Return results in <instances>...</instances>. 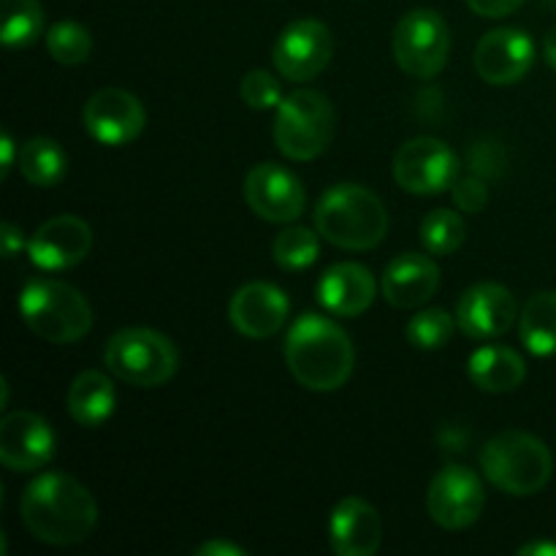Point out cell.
I'll return each mask as SVG.
<instances>
[{
  "mask_svg": "<svg viewBox=\"0 0 556 556\" xmlns=\"http://www.w3.org/2000/svg\"><path fill=\"white\" fill-rule=\"evenodd\" d=\"M22 525L49 546H76L92 535L98 505L90 489L68 472H43L22 492Z\"/></svg>",
  "mask_w": 556,
  "mask_h": 556,
  "instance_id": "6da1fadb",
  "label": "cell"
},
{
  "mask_svg": "<svg viewBox=\"0 0 556 556\" xmlns=\"http://www.w3.org/2000/svg\"><path fill=\"white\" fill-rule=\"evenodd\" d=\"M286 362L304 389L326 394L351 380L356 351L340 324L326 315L307 313L288 329Z\"/></svg>",
  "mask_w": 556,
  "mask_h": 556,
  "instance_id": "7a4b0ae2",
  "label": "cell"
},
{
  "mask_svg": "<svg viewBox=\"0 0 556 556\" xmlns=\"http://www.w3.org/2000/svg\"><path fill=\"white\" fill-rule=\"evenodd\" d=\"M315 231L334 248L364 253L386 239L389 212L383 201L364 185H334L315 206Z\"/></svg>",
  "mask_w": 556,
  "mask_h": 556,
  "instance_id": "3957f363",
  "label": "cell"
},
{
  "mask_svg": "<svg viewBox=\"0 0 556 556\" xmlns=\"http://www.w3.org/2000/svg\"><path fill=\"white\" fill-rule=\"evenodd\" d=\"M20 315L27 329L52 345H74L92 329L85 293L52 277L27 280L20 291Z\"/></svg>",
  "mask_w": 556,
  "mask_h": 556,
  "instance_id": "277c9868",
  "label": "cell"
},
{
  "mask_svg": "<svg viewBox=\"0 0 556 556\" xmlns=\"http://www.w3.org/2000/svg\"><path fill=\"white\" fill-rule=\"evenodd\" d=\"M481 470L492 486L510 497H532L543 492L554 476L552 451L535 434L508 429L481 448Z\"/></svg>",
  "mask_w": 556,
  "mask_h": 556,
  "instance_id": "5b68a950",
  "label": "cell"
},
{
  "mask_svg": "<svg viewBox=\"0 0 556 556\" xmlns=\"http://www.w3.org/2000/svg\"><path fill=\"white\" fill-rule=\"evenodd\" d=\"M103 364L123 383L157 389L177 375L179 353L166 334L144 326L123 329L103 348Z\"/></svg>",
  "mask_w": 556,
  "mask_h": 556,
  "instance_id": "8992f818",
  "label": "cell"
},
{
  "mask_svg": "<svg viewBox=\"0 0 556 556\" xmlns=\"http://www.w3.org/2000/svg\"><path fill=\"white\" fill-rule=\"evenodd\" d=\"M334 106L318 90H296L277 103L275 144L288 161H315L334 139Z\"/></svg>",
  "mask_w": 556,
  "mask_h": 556,
  "instance_id": "52a82bcc",
  "label": "cell"
},
{
  "mask_svg": "<svg viewBox=\"0 0 556 556\" xmlns=\"http://www.w3.org/2000/svg\"><path fill=\"white\" fill-rule=\"evenodd\" d=\"M391 47L405 74L416 79H432L448 63L451 30L438 11L413 9L396 25Z\"/></svg>",
  "mask_w": 556,
  "mask_h": 556,
  "instance_id": "ba28073f",
  "label": "cell"
},
{
  "mask_svg": "<svg viewBox=\"0 0 556 556\" xmlns=\"http://www.w3.org/2000/svg\"><path fill=\"white\" fill-rule=\"evenodd\" d=\"M459 161L443 139L418 136L405 141L394 155V179L405 193L434 195L454 188Z\"/></svg>",
  "mask_w": 556,
  "mask_h": 556,
  "instance_id": "9c48e42d",
  "label": "cell"
},
{
  "mask_svg": "<svg viewBox=\"0 0 556 556\" xmlns=\"http://www.w3.org/2000/svg\"><path fill=\"white\" fill-rule=\"evenodd\" d=\"M486 492L470 467L448 465L432 478L427 492L429 519L443 530H467L483 514Z\"/></svg>",
  "mask_w": 556,
  "mask_h": 556,
  "instance_id": "30bf717a",
  "label": "cell"
},
{
  "mask_svg": "<svg viewBox=\"0 0 556 556\" xmlns=\"http://www.w3.org/2000/svg\"><path fill=\"white\" fill-rule=\"evenodd\" d=\"M331 54H334V38L329 27L318 20H296L277 38L271 63L282 79L309 81L326 71Z\"/></svg>",
  "mask_w": 556,
  "mask_h": 556,
  "instance_id": "8fae6325",
  "label": "cell"
},
{
  "mask_svg": "<svg viewBox=\"0 0 556 556\" xmlns=\"http://www.w3.org/2000/svg\"><path fill=\"white\" fill-rule=\"evenodd\" d=\"M81 125L103 147H123L139 139L147 125V109L134 92L103 87L81 109Z\"/></svg>",
  "mask_w": 556,
  "mask_h": 556,
  "instance_id": "7c38bea8",
  "label": "cell"
},
{
  "mask_svg": "<svg viewBox=\"0 0 556 556\" xmlns=\"http://www.w3.org/2000/svg\"><path fill=\"white\" fill-rule=\"evenodd\" d=\"M244 201L266 223H293L302 217L307 193L302 179L280 163H258L244 179Z\"/></svg>",
  "mask_w": 556,
  "mask_h": 556,
  "instance_id": "4fadbf2b",
  "label": "cell"
},
{
  "mask_svg": "<svg viewBox=\"0 0 556 556\" xmlns=\"http://www.w3.org/2000/svg\"><path fill=\"white\" fill-rule=\"evenodd\" d=\"M516 315H519V304L514 293L500 282H478L467 288L456 304V326L462 334L478 342L508 334L510 326L516 324Z\"/></svg>",
  "mask_w": 556,
  "mask_h": 556,
  "instance_id": "5bb4252c",
  "label": "cell"
},
{
  "mask_svg": "<svg viewBox=\"0 0 556 556\" xmlns=\"http://www.w3.org/2000/svg\"><path fill=\"white\" fill-rule=\"evenodd\" d=\"M52 427L30 410H16L0 421V462L14 472L43 470L54 459Z\"/></svg>",
  "mask_w": 556,
  "mask_h": 556,
  "instance_id": "9a60e30c",
  "label": "cell"
},
{
  "mask_svg": "<svg viewBox=\"0 0 556 556\" xmlns=\"http://www.w3.org/2000/svg\"><path fill=\"white\" fill-rule=\"evenodd\" d=\"M476 71L486 85L508 87L525 79L535 63V43L530 33L516 27L489 30L476 47Z\"/></svg>",
  "mask_w": 556,
  "mask_h": 556,
  "instance_id": "2e32d148",
  "label": "cell"
},
{
  "mask_svg": "<svg viewBox=\"0 0 556 556\" xmlns=\"http://www.w3.org/2000/svg\"><path fill=\"white\" fill-rule=\"evenodd\" d=\"M92 248V228L76 215H58L36 228L27 242L33 266L43 271H65L79 266Z\"/></svg>",
  "mask_w": 556,
  "mask_h": 556,
  "instance_id": "e0dca14e",
  "label": "cell"
},
{
  "mask_svg": "<svg viewBox=\"0 0 556 556\" xmlns=\"http://www.w3.org/2000/svg\"><path fill=\"white\" fill-rule=\"evenodd\" d=\"M288 313H291V304H288L286 291L271 282H248L233 293L228 304L231 326L248 340L275 337L286 326Z\"/></svg>",
  "mask_w": 556,
  "mask_h": 556,
  "instance_id": "ac0fdd59",
  "label": "cell"
},
{
  "mask_svg": "<svg viewBox=\"0 0 556 556\" xmlns=\"http://www.w3.org/2000/svg\"><path fill=\"white\" fill-rule=\"evenodd\" d=\"M383 541L380 516L367 500L345 497L329 516L331 552L340 556H375Z\"/></svg>",
  "mask_w": 556,
  "mask_h": 556,
  "instance_id": "d6986e66",
  "label": "cell"
},
{
  "mask_svg": "<svg viewBox=\"0 0 556 556\" xmlns=\"http://www.w3.org/2000/svg\"><path fill=\"white\" fill-rule=\"evenodd\" d=\"M378 293L372 271L362 264H334L318 280V302L337 318H358L367 313Z\"/></svg>",
  "mask_w": 556,
  "mask_h": 556,
  "instance_id": "ffe728a7",
  "label": "cell"
},
{
  "mask_svg": "<svg viewBox=\"0 0 556 556\" xmlns=\"http://www.w3.org/2000/svg\"><path fill=\"white\" fill-rule=\"evenodd\" d=\"M383 296L391 307L413 309L427 304L440 288V269L432 255L427 253H402L386 266L383 271Z\"/></svg>",
  "mask_w": 556,
  "mask_h": 556,
  "instance_id": "44dd1931",
  "label": "cell"
},
{
  "mask_svg": "<svg viewBox=\"0 0 556 556\" xmlns=\"http://www.w3.org/2000/svg\"><path fill=\"white\" fill-rule=\"evenodd\" d=\"M467 375L486 394H508L525 383L527 364L514 348L483 345L467 362Z\"/></svg>",
  "mask_w": 556,
  "mask_h": 556,
  "instance_id": "7402d4cb",
  "label": "cell"
},
{
  "mask_svg": "<svg viewBox=\"0 0 556 556\" xmlns=\"http://www.w3.org/2000/svg\"><path fill=\"white\" fill-rule=\"evenodd\" d=\"M117 394H114L112 380L98 369L76 375L68 389V413L79 427L98 429L112 418Z\"/></svg>",
  "mask_w": 556,
  "mask_h": 556,
  "instance_id": "603a6c76",
  "label": "cell"
},
{
  "mask_svg": "<svg viewBox=\"0 0 556 556\" xmlns=\"http://www.w3.org/2000/svg\"><path fill=\"white\" fill-rule=\"evenodd\" d=\"M16 168L22 177L36 188H54L68 174V155L63 147L47 136H33L20 147V161Z\"/></svg>",
  "mask_w": 556,
  "mask_h": 556,
  "instance_id": "cb8c5ba5",
  "label": "cell"
},
{
  "mask_svg": "<svg viewBox=\"0 0 556 556\" xmlns=\"http://www.w3.org/2000/svg\"><path fill=\"white\" fill-rule=\"evenodd\" d=\"M519 337L527 351L538 358L556 353V291L530 296L519 318Z\"/></svg>",
  "mask_w": 556,
  "mask_h": 556,
  "instance_id": "d4e9b609",
  "label": "cell"
},
{
  "mask_svg": "<svg viewBox=\"0 0 556 556\" xmlns=\"http://www.w3.org/2000/svg\"><path fill=\"white\" fill-rule=\"evenodd\" d=\"M0 41L9 49H25L41 38L43 5L38 0H0Z\"/></svg>",
  "mask_w": 556,
  "mask_h": 556,
  "instance_id": "484cf974",
  "label": "cell"
},
{
  "mask_svg": "<svg viewBox=\"0 0 556 556\" xmlns=\"http://www.w3.org/2000/svg\"><path fill=\"white\" fill-rule=\"evenodd\" d=\"M320 239L324 237H320L318 231L291 226L286 228V231L277 233L275 244H271V258H275V264L280 266V269H309L320 255Z\"/></svg>",
  "mask_w": 556,
  "mask_h": 556,
  "instance_id": "4316f807",
  "label": "cell"
},
{
  "mask_svg": "<svg viewBox=\"0 0 556 556\" xmlns=\"http://www.w3.org/2000/svg\"><path fill=\"white\" fill-rule=\"evenodd\" d=\"M467 226L454 210H434L421 220V244L432 255H454L465 244Z\"/></svg>",
  "mask_w": 556,
  "mask_h": 556,
  "instance_id": "83f0119b",
  "label": "cell"
},
{
  "mask_svg": "<svg viewBox=\"0 0 556 556\" xmlns=\"http://www.w3.org/2000/svg\"><path fill=\"white\" fill-rule=\"evenodd\" d=\"M47 49L54 63L81 65L92 54V36L79 22L63 20L47 30Z\"/></svg>",
  "mask_w": 556,
  "mask_h": 556,
  "instance_id": "f1b7e54d",
  "label": "cell"
},
{
  "mask_svg": "<svg viewBox=\"0 0 556 556\" xmlns=\"http://www.w3.org/2000/svg\"><path fill=\"white\" fill-rule=\"evenodd\" d=\"M454 329H459L456 326V315L432 307L413 315L410 324L405 326V334L410 345L421 348V351H438V348L448 345V340L454 337Z\"/></svg>",
  "mask_w": 556,
  "mask_h": 556,
  "instance_id": "f546056e",
  "label": "cell"
},
{
  "mask_svg": "<svg viewBox=\"0 0 556 556\" xmlns=\"http://www.w3.org/2000/svg\"><path fill=\"white\" fill-rule=\"evenodd\" d=\"M239 96L255 112H266V109H277V103L282 101V87L280 79L275 74L264 68H255L250 74H244L242 85H239Z\"/></svg>",
  "mask_w": 556,
  "mask_h": 556,
  "instance_id": "4dcf8cb0",
  "label": "cell"
},
{
  "mask_svg": "<svg viewBox=\"0 0 556 556\" xmlns=\"http://www.w3.org/2000/svg\"><path fill=\"white\" fill-rule=\"evenodd\" d=\"M454 201L459 210L465 212H483L489 204V188L483 179L478 177H465L456 179L454 185Z\"/></svg>",
  "mask_w": 556,
  "mask_h": 556,
  "instance_id": "1f68e13d",
  "label": "cell"
},
{
  "mask_svg": "<svg viewBox=\"0 0 556 556\" xmlns=\"http://www.w3.org/2000/svg\"><path fill=\"white\" fill-rule=\"evenodd\" d=\"M525 0H467L472 14L486 16V20H500V16L514 14L516 9H521Z\"/></svg>",
  "mask_w": 556,
  "mask_h": 556,
  "instance_id": "d6a6232c",
  "label": "cell"
},
{
  "mask_svg": "<svg viewBox=\"0 0 556 556\" xmlns=\"http://www.w3.org/2000/svg\"><path fill=\"white\" fill-rule=\"evenodd\" d=\"M193 554L195 556H244L248 554V548H242L239 543H231V541H206L201 543Z\"/></svg>",
  "mask_w": 556,
  "mask_h": 556,
  "instance_id": "836d02e7",
  "label": "cell"
},
{
  "mask_svg": "<svg viewBox=\"0 0 556 556\" xmlns=\"http://www.w3.org/2000/svg\"><path fill=\"white\" fill-rule=\"evenodd\" d=\"M0 155H3V161H0V177L5 179L11 174V168L16 166V161H20V150H16L11 134L0 136Z\"/></svg>",
  "mask_w": 556,
  "mask_h": 556,
  "instance_id": "e575fe53",
  "label": "cell"
},
{
  "mask_svg": "<svg viewBox=\"0 0 556 556\" xmlns=\"http://www.w3.org/2000/svg\"><path fill=\"white\" fill-rule=\"evenodd\" d=\"M3 255L5 258H14L16 253H22V248H27L25 239H22V231L14 226V223H3Z\"/></svg>",
  "mask_w": 556,
  "mask_h": 556,
  "instance_id": "d590c367",
  "label": "cell"
},
{
  "mask_svg": "<svg viewBox=\"0 0 556 556\" xmlns=\"http://www.w3.org/2000/svg\"><path fill=\"white\" fill-rule=\"evenodd\" d=\"M519 556H556V543H527L519 548Z\"/></svg>",
  "mask_w": 556,
  "mask_h": 556,
  "instance_id": "8d00e7d4",
  "label": "cell"
},
{
  "mask_svg": "<svg viewBox=\"0 0 556 556\" xmlns=\"http://www.w3.org/2000/svg\"><path fill=\"white\" fill-rule=\"evenodd\" d=\"M543 58H546V63L556 71V25L548 30L546 41H543Z\"/></svg>",
  "mask_w": 556,
  "mask_h": 556,
  "instance_id": "74e56055",
  "label": "cell"
},
{
  "mask_svg": "<svg viewBox=\"0 0 556 556\" xmlns=\"http://www.w3.org/2000/svg\"><path fill=\"white\" fill-rule=\"evenodd\" d=\"M546 3H552V5H556V0H546Z\"/></svg>",
  "mask_w": 556,
  "mask_h": 556,
  "instance_id": "f35d334b",
  "label": "cell"
}]
</instances>
